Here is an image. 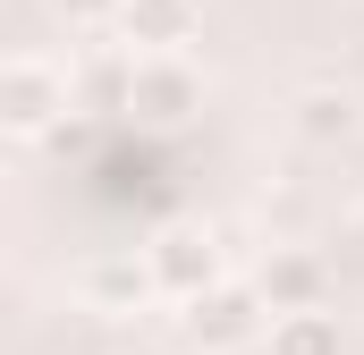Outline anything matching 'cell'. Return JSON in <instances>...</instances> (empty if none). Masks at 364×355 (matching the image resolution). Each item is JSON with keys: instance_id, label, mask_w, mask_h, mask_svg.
Masks as SVG:
<instances>
[{"instance_id": "9", "label": "cell", "mask_w": 364, "mask_h": 355, "mask_svg": "<svg viewBox=\"0 0 364 355\" xmlns=\"http://www.w3.org/2000/svg\"><path fill=\"white\" fill-rule=\"evenodd\" d=\"M272 355H339V322H331L322 305L272 313Z\"/></svg>"}, {"instance_id": "7", "label": "cell", "mask_w": 364, "mask_h": 355, "mask_svg": "<svg viewBox=\"0 0 364 355\" xmlns=\"http://www.w3.org/2000/svg\"><path fill=\"white\" fill-rule=\"evenodd\" d=\"M255 288H263V305H272V313L322 305V263H314V254H296V246H272L263 271H255Z\"/></svg>"}, {"instance_id": "12", "label": "cell", "mask_w": 364, "mask_h": 355, "mask_svg": "<svg viewBox=\"0 0 364 355\" xmlns=\"http://www.w3.org/2000/svg\"><path fill=\"white\" fill-rule=\"evenodd\" d=\"M127 355H161V347H127Z\"/></svg>"}, {"instance_id": "4", "label": "cell", "mask_w": 364, "mask_h": 355, "mask_svg": "<svg viewBox=\"0 0 364 355\" xmlns=\"http://www.w3.org/2000/svg\"><path fill=\"white\" fill-rule=\"evenodd\" d=\"M195 26H203V0H119V43H127L136 60H153V51H186Z\"/></svg>"}, {"instance_id": "1", "label": "cell", "mask_w": 364, "mask_h": 355, "mask_svg": "<svg viewBox=\"0 0 364 355\" xmlns=\"http://www.w3.org/2000/svg\"><path fill=\"white\" fill-rule=\"evenodd\" d=\"M68 93H77V77H68L60 60H43V51H9V68H0V119H9L17 136H43V127L68 110Z\"/></svg>"}, {"instance_id": "2", "label": "cell", "mask_w": 364, "mask_h": 355, "mask_svg": "<svg viewBox=\"0 0 364 355\" xmlns=\"http://www.w3.org/2000/svg\"><path fill=\"white\" fill-rule=\"evenodd\" d=\"M272 330V305H263V288H203V296H186V339L203 355H229L246 347V339H263Z\"/></svg>"}, {"instance_id": "5", "label": "cell", "mask_w": 364, "mask_h": 355, "mask_svg": "<svg viewBox=\"0 0 364 355\" xmlns=\"http://www.w3.org/2000/svg\"><path fill=\"white\" fill-rule=\"evenodd\" d=\"M203 102V77L186 68L178 51H153V60H136V85H127V110H144V119H186Z\"/></svg>"}, {"instance_id": "11", "label": "cell", "mask_w": 364, "mask_h": 355, "mask_svg": "<svg viewBox=\"0 0 364 355\" xmlns=\"http://www.w3.org/2000/svg\"><path fill=\"white\" fill-rule=\"evenodd\" d=\"M356 237H364V203H356Z\"/></svg>"}, {"instance_id": "8", "label": "cell", "mask_w": 364, "mask_h": 355, "mask_svg": "<svg viewBox=\"0 0 364 355\" xmlns=\"http://www.w3.org/2000/svg\"><path fill=\"white\" fill-rule=\"evenodd\" d=\"M348 127H356V93L348 85H305L296 93V136L305 144H339Z\"/></svg>"}, {"instance_id": "3", "label": "cell", "mask_w": 364, "mask_h": 355, "mask_svg": "<svg viewBox=\"0 0 364 355\" xmlns=\"http://www.w3.org/2000/svg\"><path fill=\"white\" fill-rule=\"evenodd\" d=\"M161 296V279H153V254L136 263V254H102V263L77 271V305L102 313V322H127V313H144Z\"/></svg>"}, {"instance_id": "6", "label": "cell", "mask_w": 364, "mask_h": 355, "mask_svg": "<svg viewBox=\"0 0 364 355\" xmlns=\"http://www.w3.org/2000/svg\"><path fill=\"white\" fill-rule=\"evenodd\" d=\"M153 279H161V296H203V288H220V246L212 237H195V229H170L161 246H153Z\"/></svg>"}, {"instance_id": "10", "label": "cell", "mask_w": 364, "mask_h": 355, "mask_svg": "<svg viewBox=\"0 0 364 355\" xmlns=\"http://www.w3.org/2000/svg\"><path fill=\"white\" fill-rule=\"evenodd\" d=\"M68 26H119V0H51Z\"/></svg>"}]
</instances>
